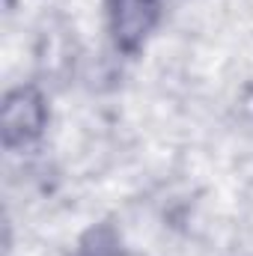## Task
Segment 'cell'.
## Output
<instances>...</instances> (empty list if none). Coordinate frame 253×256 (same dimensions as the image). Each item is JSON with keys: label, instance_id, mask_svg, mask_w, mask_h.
Returning a JSON list of instances; mask_svg holds the SVG:
<instances>
[{"label": "cell", "instance_id": "1", "mask_svg": "<svg viewBox=\"0 0 253 256\" xmlns=\"http://www.w3.org/2000/svg\"><path fill=\"white\" fill-rule=\"evenodd\" d=\"M45 126H48V104L36 86H18L6 92L0 108V131L9 149L39 140Z\"/></svg>", "mask_w": 253, "mask_h": 256}, {"label": "cell", "instance_id": "2", "mask_svg": "<svg viewBox=\"0 0 253 256\" xmlns=\"http://www.w3.org/2000/svg\"><path fill=\"white\" fill-rule=\"evenodd\" d=\"M158 0H108V21L120 51L134 54L158 21Z\"/></svg>", "mask_w": 253, "mask_h": 256}]
</instances>
